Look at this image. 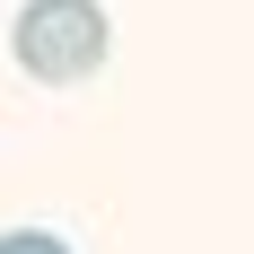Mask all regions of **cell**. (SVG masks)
<instances>
[{
    "mask_svg": "<svg viewBox=\"0 0 254 254\" xmlns=\"http://www.w3.org/2000/svg\"><path fill=\"white\" fill-rule=\"evenodd\" d=\"M9 53H18L26 79H44V88H79V79L105 70L114 26H105L97 0H26L18 26H9Z\"/></svg>",
    "mask_w": 254,
    "mask_h": 254,
    "instance_id": "1",
    "label": "cell"
},
{
    "mask_svg": "<svg viewBox=\"0 0 254 254\" xmlns=\"http://www.w3.org/2000/svg\"><path fill=\"white\" fill-rule=\"evenodd\" d=\"M0 254H70L53 228H0Z\"/></svg>",
    "mask_w": 254,
    "mask_h": 254,
    "instance_id": "2",
    "label": "cell"
}]
</instances>
